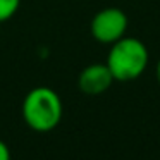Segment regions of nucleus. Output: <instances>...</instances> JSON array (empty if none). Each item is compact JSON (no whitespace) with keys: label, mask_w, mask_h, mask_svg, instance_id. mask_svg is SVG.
I'll use <instances>...</instances> for the list:
<instances>
[{"label":"nucleus","mask_w":160,"mask_h":160,"mask_svg":"<svg viewBox=\"0 0 160 160\" xmlns=\"http://www.w3.org/2000/svg\"><path fill=\"white\" fill-rule=\"evenodd\" d=\"M110 69L107 64H91L86 66L78 76V86L86 95H102L114 83Z\"/></svg>","instance_id":"20e7f679"},{"label":"nucleus","mask_w":160,"mask_h":160,"mask_svg":"<svg viewBox=\"0 0 160 160\" xmlns=\"http://www.w3.org/2000/svg\"><path fill=\"white\" fill-rule=\"evenodd\" d=\"M148 59V48L141 40L122 36L110 45L105 64L115 81H132L145 72Z\"/></svg>","instance_id":"f03ea898"},{"label":"nucleus","mask_w":160,"mask_h":160,"mask_svg":"<svg viewBox=\"0 0 160 160\" xmlns=\"http://www.w3.org/2000/svg\"><path fill=\"white\" fill-rule=\"evenodd\" d=\"M90 31L97 42L103 45H112L128 31V16L117 7H107L93 16L90 24Z\"/></svg>","instance_id":"7ed1b4c3"},{"label":"nucleus","mask_w":160,"mask_h":160,"mask_svg":"<svg viewBox=\"0 0 160 160\" xmlns=\"http://www.w3.org/2000/svg\"><path fill=\"white\" fill-rule=\"evenodd\" d=\"M0 160H11V150L2 139H0Z\"/></svg>","instance_id":"423d86ee"},{"label":"nucleus","mask_w":160,"mask_h":160,"mask_svg":"<svg viewBox=\"0 0 160 160\" xmlns=\"http://www.w3.org/2000/svg\"><path fill=\"white\" fill-rule=\"evenodd\" d=\"M21 114L29 129L36 132H50L62 121V100L52 88L36 86L24 97Z\"/></svg>","instance_id":"f257e3e1"},{"label":"nucleus","mask_w":160,"mask_h":160,"mask_svg":"<svg viewBox=\"0 0 160 160\" xmlns=\"http://www.w3.org/2000/svg\"><path fill=\"white\" fill-rule=\"evenodd\" d=\"M155 76H157V79H158V83H160V59H158V62H157V69H155Z\"/></svg>","instance_id":"0eeeda50"},{"label":"nucleus","mask_w":160,"mask_h":160,"mask_svg":"<svg viewBox=\"0 0 160 160\" xmlns=\"http://www.w3.org/2000/svg\"><path fill=\"white\" fill-rule=\"evenodd\" d=\"M21 0H0V22L9 21L19 11Z\"/></svg>","instance_id":"39448f33"}]
</instances>
